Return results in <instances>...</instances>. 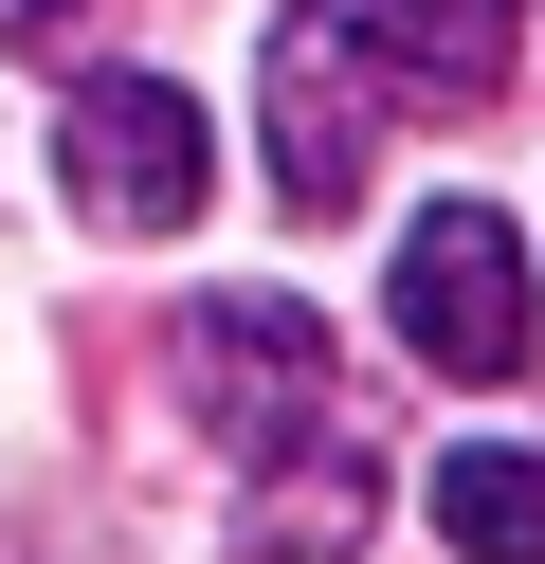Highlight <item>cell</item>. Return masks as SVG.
<instances>
[{"label":"cell","mask_w":545,"mask_h":564,"mask_svg":"<svg viewBox=\"0 0 545 564\" xmlns=\"http://www.w3.org/2000/svg\"><path fill=\"white\" fill-rule=\"evenodd\" d=\"M55 183H73V219H91V237H182V219H200V183H218L200 91H164V74H91V91L55 110Z\"/></svg>","instance_id":"6da1fadb"},{"label":"cell","mask_w":545,"mask_h":564,"mask_svg":"<svg viewBox=\"0 0 545 564\" xmlns=\"http://www.w3.org/2000/svg\"><path fill=\"white\" fill-rule=\"evenodd\" d=\"M346 401V365H327V310L309 292H200L182 310V419H200L218 455H273L291 419Z\"/></svg>","instance_id":"7a4b0ae2"},{"label":"cell","mask_w":545,"mask_h":564,"mask_svg":"<svg viewBox=\"0 0 545 564\" xmlns=\"http://www.w3.org/2000/svg\"><path fill=\"white\" fill-rule=\"evenodd\" d=\"M363 147H382V55L346 19H273V55H254V164H273V200L291 219H346Z\"/></svg>","instance_id":"3957f363"},{"label":"cell","mask_w":545,"mask_h":564,"mask_svg":"<svg viewBox=\"0 0 545 564\" xmlns=\"http://www.w3.org/2000/svg\"><path fill=\"white\" fill-rule=\"evenodd\" d=\"M382 310H400V346H418L436 382H509L527 328H545V310H527V237H509L491 200H436V219L400 237V292Z\"/></svg>","instance_id":"277c9868"},{"label":"cell","mask_w":545,"mask_h":564,"mask_svg":"<svg viewBox=\"0 0 545 564\" xmlns=\"http://www.w3.org/2000/svg\"><path fill=\"white\" fill-rule=\"evenodd\" d=\"M363 510H382V455H363V419L327 401V419H291V437L254 455V491H237V564H346Z\"/></svg>","instance_id":"5b68a950"},{"label":"cell","mask_w":545,"mask_h":564,"mask_svg":"<svg viewBox=\"0 0 545 564\" xmlns=\"http://www.w3.org/2000/svg\"><path fill=\"white\" fill-rule=\"evenodd\" d=\"M346 37L382 55V91H436V110L509 91V0H346Z\"/></svg>","instance_id":"8992f818"},{"label":"cell","mask_w":545,"mask_h":564,"mask_svg":"<svg viewBox=\"0 0 545 564\" xmlns=\"http://www.w3.org/2000/svg\"><path fill=\"white\" fill-rule=\"evenodd\" d=\"M436 546L455 564H545V455L527 437H455L436 455Z\"/></svg>","instance_id":"52a82bcc"},{"label":"cell","mask_w":545,"mask_h":564,"mask_svg":"<svg viewBox=\"0 0 545 564\" xmlns=\"http://www.w3.org/2000/svg\"><path fill=\"white\" fill-rule=\"evenodd\" d=\"M73 19H91V0H0V37H73Z\"/></svg>","instance_id":"ba28073f"}]
</instances>
